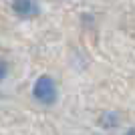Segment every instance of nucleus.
<instances>
[{
	"label": "nucleus",
	"mask_w": 135,
	"mask_h": 135,
	"mask_svg": "<svg viewBox=\"0 0 135 135\" xmlns=\"http://www.w3.org/2000/svg\"><path fill=\"white\" fill-rule=\"evenodd\" d=\"M12 8L22 18H32L38 14V2L36 0H12Z\"/></svg>",
	"instance_id": "2"
},
{
	"label": "nucleus",
	"mask_w": 135,
	"mask_h": 135,
	"mask_svg": "<svg viewBox=\"0 0 135 135\" xmlns=\"http://www.w3.org/2000/svg\"><path fill=\"white\" fill-rule=\"evenodd\" d=\"M125 135H135V127H133V129H129V131H127Z\"/></svg>",
	"instance_id": "5"
},
{
	"label": "nucleus",
	"mask_w": 135,
	"mask_h": 135,
	"mask_svg": "<svg viewBox=\"0 0 135 135\" xmlns=\"http://www.w3.org/2000/svg\"><path fill=\"white\" fill-rule=\"evenodd\" d=\"M4 77H6V62L0 59V81L4 79Z\"/></svg>",
	"instance_id": "4"
},
{
	"label": "nucleus",
	"mask_w": 135,
	"mask_h": 135,
	"mask_svg": "<svg viewBox=\"0 0 135 135\" xmlns=\"http://www.w3.org/2000/svg\"><path fill=\"white\" fill-rule=\"evenodd\" d=\"M32 95L36 97V101L45 103V105L55 103L56 101V85H55V81H52L51 77H46V75L38 77L36 83H34V87H32Z\"/></svg>",
	"instance_id": "1"
},
{
	"label": "nucleus",
	"mask_w": 135,
	"mask_h": 135,
	"mask_svg": "<svg viewBox=\"0 0 135 135\" xmlns=\"http://www.w3.org/2000/svg\"><path fill=\"white\" fill-rule=\"evenodd\" d=\"M117 123H119V117L115 115V113H105V115L101 117V125H103V127H109V129H113Z\"/></svg>",
	"instance_id": "3"
}]
</instances>
